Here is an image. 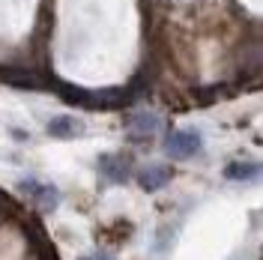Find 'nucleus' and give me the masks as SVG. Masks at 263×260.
<instances>
[{
    "label": "nucleus",
    "instance_id": "1",
    "mask_svg": "<svg viewBox=\"0 0 263 260\" xmlns=\"http://www.w3.org/2000/svg\"><path fill=\"white\" fill-rule=\"evenodd\" d=\"M63 102L69 105H78V108H90V111H117L123 105L132 102V90L123 87H105V90H84L75 84H57Z\"/></svg>",
    "mask_w": 263,
    "mask_h": 260
},
{
    "label": "nucleus",
    "instance_id": "2",
    "mask_svg": "<svg viewBox=\"0 0 263 260\" xmlns=\"http://www.w3.org/2000/svg\"><path fill=\"white\" fill-rule=\"evenodd\" d=\"M18 192L27 197L39 212H54L57 203H60V192L54 185H48V182H39V179H21Z\"/></svg>",
    "mask_w": 263,
    "mask_h": 260
},
{
    "label": "nucleus",
    "instance_id": "3",
    "mask_svg": "<svg viewBox=\"0 0 263 260\" xmlns=\"http://www.w3.org/2000/svg\"><path fill=\"white\" fill-rule=\"evenodd\" d=\"M197 150H200V135L192 129H174L164 138V153L174 159V162H185L192 159Z\"/></svg>",
    "mask_w": 263,
    "mask_h": 260
},
{
    "label": "nucleus",
    "instance_id": "4",
    "mask_svg": "<svg viewBox=\"0 0 263 260\" xmlns=\"http://www.w3.org/2000/svg\"><path fill=\"white\" fill-rule=\"evenodd\" d=\"M162 129V117L149 114V111H138V114H132L126 120V135H129L132 141H149V138H156Z\"/></svg>",
    "mask_w": 263,
    "mask_h": 260
},
{
    "label": "nucleus",
    "instance_id": "5",
    "mask_svg": "<svg viewBox=\"0 0 263 260\" xmlns=\"http://www.w3.org/2000/svg\"><path fill=\"white\" fill-rule=\"evenodd\" d=\"M174 177V171L167 168V164H144L141 171H138V185L144 189V192H159L162 185H167Z\"/></svg>",
    "mask_w": 263,
    "mask_h": 260
},
{
    "label": "nucleus",
    "instance_id": "6",
    "mask_svg": "<svg viewBox=\"0 0 263 260\" xmlns=\"http://www.w3.org/2000/svg\"><path fill=\"white\" fill-rule=\"evenodd\" d=\"M99 171H102V177L108 179V182H126L129 179V159L126 156H102L99 159Z\"/></svg>",
    "mask_w": 263,
    "mask_h": 260
},
{
    "label": "nucleus",
    "instance_id": "7",
    "mask_svg": "<svg viewBox=\"0 0 263 260\" xmlns=\"http://www.w3.org/2000/svg\"><path fill=\"white\" fill-rule=\"evenodd\" d=\"M81 132H84V123L78 120V117H69V114L54 117V120L48 123V135H51V138H60V141L78 138Z\"/></svg>",
    "mask_w": 263,
    "mask_h": 260
},
{
    "label": "nucleus",
    "instance_id": "8",
    "mask_svg": "<svg viewBox=\"0 0 263 260\" xmlns=\"http://www.w3.org/2000/svg\"><path fill=\"white\" fill-rule=\"evenodd\" d=\"M0 78H3L6 84H15V87H33V90L45 87V81H42L39 75H33L30 69H3Z\"/></svg>",
    "mask_w": 263,
    "mask_h": 260
},
{
    "label": "nucleus",
    "instance_id": "9",
    "mask_svg": "<svg viewBox=\"0 0 263 260\" xmlns=\"http://www.w3.org/2000/svg\"><path fill=\"white\" fill-rule=\"evenodd\" d=\"M260 174V164L257 162H230L224 168V179L230 182H242V179H254Z\"/></svg>",
    "mask_w": 263,
    "mask_h": 260
},
{
    "label": "nucleus",
    "instance_id": "10",
    "mask_svg": "<svg viewBox=\"0 0 263 260\" xmlns=\"http://www.w3.org/2000/svg\"><path fill=\"white\" fill-rule=\"evenodd\" d=\"M90 260H114V257H111V254H102V251H99V254H93Z\"/></svg>",
    "mask_w": 263,
    "mask_h": 260
}]
</instances>
